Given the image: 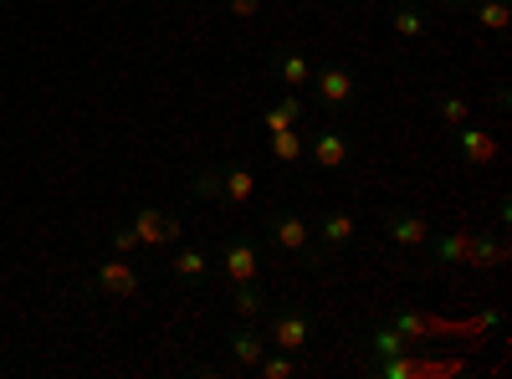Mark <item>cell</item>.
Instances as JSON below:
<instances>
[{"label":"cell","instance_id":"cell-1","mask_svg":"<svg viewBox=\"0 0 512 379\" xmlns=\"http://www.w3.org/2000/svg\"><path fill=\"white\" fill-rule=\"evenodd\" d=\"M267 349L282 354H308L313 349V318L303 308H267Z\"/></svg>","mask_w":512,"mask_h":379},{"label":"cell","instance_id":"cell-2","mask_svg":"<svg viewBox=\"0 0 512 379\" xmlns=\"http://www.w3.org/2000/svg\"><path fill=\"white\" fill-rule=\"evenodd\" d=\"M308 88H318V103H323L328 113H344V108L359 98V72L344 67V62H323V67H313Z\"/></svg>","mask_w":512,"mask_h":379},{"label":"cell","instance_id":"cell-3","mask_svg":"<svg viewBox=\"0 0 512 379\" xmlns=\"http://www.w3.org/2000/svg\"><path fill=\"white\" fill-rule=\"evenodd\" d=\"M267 241L287 257H308L313 262V226L297 216V210H272L267 216Z\"/></svg>","mask_w":512,"mask_h":379},{"label":"cell","instance_id":"cell-4","mask_svg":"<svg viewBox=\"0 0 512 379\" xmlns=\"http://www.w3.org/2000/svg\"><path fill=\"white\" fill-rule=\"evenodd\" d=\"M379 226H384V236H390L395 246H405V251L431 246V221H425L420 210H400V205H390V210H379Z\"/></svg>","mask_w":512,"mask_h":379},{"label":"cell","instance_id":"cell-5","mask_svg":"<svg viewBox=\"0 0 512 379\" xmlns=\"http://www.w3.org/2000/svg\"><path fill=\"white\" fill-rule=\"evenodd\" d=\"M134 236H139V246H169V241H180L185 236V221L180 216H169V210H154V205H144V210H134Z\"/></svg>","mask_w":512,"mask_h":379},{"label":"cell","instance_id":"cell-6","mask_svg":"<svg viewBox=\"0 0 512 379\" xmlns=\"http://www.w3.org/2000/svg\"><path fill=\"white\" fill-rule=\"evenodd\" d=\"M216 267H221V277H226L231 287H236V282H256V272H262V251H256V241H246V236H231Z\"/></svg>","mask_w":512,"mask_h":379},{"label":"cell","instance_id":"cell-7","mask_svg":"<svg viewBox=\"0 0 512 379\" xmlns=\"http://www.w3.org/2000/svg\"><path fill=\"white\" fill-rule=\"evenodd\" d=\"M456 139V154L472 164V170H487V164H497V154H502V144L492 139V134H482V129H472V123H461V129H451Z\"/></svg>","mask_w":512,"mask_h":379},{"label":"cell","instance_id":"cell-8","mask_svg":"<svg viewBox=\"0 0 512 379\" xmlns=\"http://www.w3.org/2000/svg\"><path fill=\"white\" fill-rule=\"evenodd\" d=\"M98 287L108 292L113 303H128V298H139V272L128 257H113V262H98Z\"/></svg>","mask_w":512,"mask_h":379},{"label":"cell","instance_id":"cell-9","mask_svg":"<svg viewBox=\"0 0 512 379\" xmlns=\"http://www.w3.org/2000/svg\"><path fill=\"white\" fill-rule=\"evenodd\" d=\"M272 77L282 82L287 93H308V82H313V62L297 52V47H282L277 57H272Z\"/></svg>","mask_w":512,"mask_h":379},{"label":"cell","instance_id":"cell-10","mask_svg":"<svg viewBox=\"0 0 512 379\" xmlns=\"http://www.w3.org/2000/svg\"><path fill=\"white\" fill-rule=\"evenodd\" d=\"M354 231H359V221L349 216V210H328V216H318V246L328 251H344L349 241H354Z\"/></svg>","mask_w":512,"mask_h":379},{"label":"cell","instance_id":"cell-11","mask_svg":"<svg viewBox=\"0 0 512 379\" xmlns=\"http://www.w3.org/2000/svg\"><path fill=\"white\" fill-rule=\"evenodd\" d=\"M308 154L318 159V170H344L349 164V139L338 129H318V139H308Z\"/></svg>","mask_w":512,"mask_h":379},{"label":"cell","instance_id":"cell-12","mask_svg":"<svg viewBox=\"0 0 512 379\" xmlns=\"http://www.w3.org/2000/svg\"><path fill=\"white\" fill-rule=\"evenodd\" d=\"M210 272H216V262H210L200 246H180L175 257H169V277L175 282H205Z\"/></svg>","mask_w":512,"mask_h":379},{"label":"cell","instance_id":"cell-13","mask_svg":"<svg viewBox=\"0 0 512 379\" xmlns=\"http://www.w3.org/2000/svg\"><path fill=\"white\" fill-rule=\"evenodd\" d=\"M262 354H267V333H256L251 323H241V328L231 333V359H236V369H256V364H262Z\"/></svg>","mask_w":512,"mask_h":379},{"label":"cell","instance_id":"cell-14","mask_svg":"<svg viewBox=\"0 0 512 379\" xmlns=\"http://www.w3.org/2000/svg\"><path fill=\"white\" fill-rule=\"evenodd\" d=\"M262 123H267V134H282V129H303V93H287V98H277V103L262 113Z\"/></svg>","mask_w":512,"mask_h":379},{"label":"cell","instance_id":"cell-15","mask_svg":"<svg viewBox=\"0 0 512 379\" xmlns=\"http://www.w3.org/2000/svg\"><path fill=\"white\" fill-rule=\"evenodd\" d=\"M231 298H236V318H241V323L267 318V308H272V298L262 292V282H236V287H231Z\"/></svg>","mask_w":512,"mask_h":379},{"label":"cell","instance_id":"cell-16","mask_svg":"<svg viewBox=\"0 0 512 379\" xmlns=\"http://www.w3.org/2000/svg\"><path fill=\"white\" fill-rule=\"evenodd\" d=\"M267 149H272L277 164H297V159L308 154V134H303V129H282V134H272Z\"/></svg>","mask_w":512,"mask_h":379},{"label":"cell","instance_id":"cell-17","mask_svg":"<svg viewBox=\"0 0 512 379\" xmlns=\"http://www.w3.org/2000/svg\"><path fill=\"white\" fill-rule=\"evenodd\" d=\"M436 118H441V129H461V123H472V98L441 93V98H436Z\"/></svg>","mask_w":512,"mask_h":379},{"label":"cell","instance_id":"cell-18","mask_svg":"<svg viewBox=\"0 0 512 379\" xmlns=\"http://www.w3.org/2000/svg\"><path fill=\"white\" fill-rule=\"evenodd\" d=\"M369 349H374V359H395V354H410L415 344L405 339V333H400L395 323H384V328H374V339H369Z\"/></svg>","mask_w":512,"mask_h":379},{"label":"cell","instance_id":"cell-19","mask_svg":"<svg viewBox=\"0 0 512 379\" xmlns=\"http://www.w3.org/2000/svg\"><path fill=\"white\" fill-rule=\"evenodd\" d=\"M251 195H256V175L251 170H221V200L246 205Z\"/></svg>","mask_w":512,"mask_h":379},{"label":"cell","instance_id":"cell-20","mask_svg":"<svg viewBox=\"0 0 512 379\" xmlns=\"http://www.w3.org/2000/svg\"><path fill=\"white\" fill-rule=\"evenodd\" d=\"M390 31L400 36V41H415V36H425V11L420 6H395V16H390Z\"/></svg>","mask_w":512,"mask_h":379},{"label":"cell","instance_id":"cell-21","mask_svg":"<svg viewBox=\"0 0 512 379\" xmlns=\"http://www.w3.org/2000/svg\"><path fill=\"white\" fill-rule=\"evenodd\" d=\"M477 26L482 31H507L512 26V6L507 0H477Z\"/></svg>","mask_w":512,"mask_h":379},{"label":"cell","instance_id":"cell-22","mask_svg":"<svg viewBox=\"0 0 512 379\" xmlns=\"http://www.w3.org/2000/svg\"><path fill=\"white\" fill-rule=\"evenodd\" d=\"M466 246H472V231H446V236L436 241V262L461 267V262H466Z\"/></svg>","mask_w":512,"mask_h":379},{"label":"cell","instance_id":"cell-23","mask_svg":"<svg viewBox=\"0 0 512 379\" xmlns=\"http://www.w3.org/2000/svg\"><path fill=\"white\" fill-rule=\"evenodd\" d=\"M256 374H262V379H292V374H297V359L282 354V349H267L262 364H256Z\"/></svg>","mask_w":512,"mask_h":379},{"label":"cell","instance_id":"cell-24","mask_svg":"<svg viewBox=\"0 0 512 379\" xmlns=\"http://www.w3.org/2000/svg\"><path fill=\"white\" fill-rule=\"evenodd\" d=\"M390 323H395V328L405 333V339H410V344H420V339H425V333H431V318H425V313H410V308H400V313H395Z\"/></svg>","mask_w":512,"mask_h":379},{"label":"cell","instance_id":"cell-25","mask_svg":"<svg viewBox=\"0 0 512 379\" xmlns=\"http://www.w3.org/2000/svg\"><path fill=\"white\" fill-rule=\"evenodd\" d=\"M195 195L200 200H221V170H200L195 175Z\"/></svg>","mask_w":512,"mask_h":379},{"label":"cell","instance_id":"cell-26","mask_svg":"<svg viewBox=\"0 0 512 379\" xmlns=\"http://www.w3.org/2000/svg\"><path fill=\"white\" fill-rule=\"evenodd\" d=\"M134 251H139L134 226H118V231H113V257H134Z\"/></svg>","mask_w":512,"mask_h":379},{"label":"cell","instance_id":"cell-27","mask_svg":"<svg viewBox=\"0 0 512 379\" xmlns=\"http://www.w3.org/2000/svg\"><path fill=\"white\" fill-rule=\"evenodd\" d=\"M226 11H231V16H241V21H251L256 11H262V0H226Z\"/></svg>","mask_w":512,"mask_h":379},{"label":"cell","instance_id":"cell-28","mask_svg":"<svg viewBox=\"0 0 512 379\" xmlns=\"http://www.w3.org/2000/svg\"><path fill=\"white\" fill-rule=\"evenodd\" d=\"M441 6H472V0H441Z\"/></svg>","mask_w":512,"mask_h":379}]
</instances>
